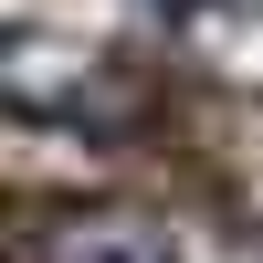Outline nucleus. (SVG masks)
Here are the masks:
<instances>
[{"mask_svg":"<svg viewBox=\"0 0 263 263\" xmlns=\"http://www.w3.org/2000/svg\"><path fill=\"white\" fill-rule=\"evenodd\" d=\"M42 263H179V242L137 211H63L42 232Z\"/></svg>","mask_w":263,"mask_h":263,"instance_id":"1","label":"nucleus"}]
</instances>
